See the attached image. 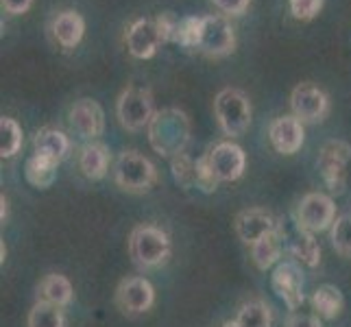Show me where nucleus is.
I'll return each mask as SVG.
<instances>
[{"label":"nucleus","instance_id":"obj_35","mask_svg":"<svg viewBox=\"0 0 351 327\" xmlns=\"http://www.w3.org/2000/svg\"><path fill=\"white\" fill-rule=\"evenodd\" d=\"M249 3L251 0H214V5L227 16H242L249 9Z\"/></svg>","mask_w":351,"mask_h":327},{"label":"nucleus","instance_id":"obj_9","mask_svg":"<svg viewBox=\"0 0 351 327\" xmlns=\"http://www.w3.org/2000/svg\"><path fill=\"white\" fill-rule=\"evenodd\" d=\"M155 304V288L147 277H125L116 288V306L129 317L149 312Z\"/></svg>","mask_w":351,"mask_h":327},{"label":"nucleus","instance_id":"obj_26","mask_svg":"<svg viewBox=\"0 0 351 327\" xmlns=\"http://www.w3.org/2000/svg\"><path fill=\"white\" fill-rule=\"evenodd\" d=\"M29 327H68L64 308L38 301L29 312Z\"/></svg>","mask_w":351,"mask_h":327},{"label":"nucleus","instance_id":"obj_37","mask_svg":"<svg viewBox=\"0 0 351 327\" xmlns=\"http://www.w3.org/2000/svg\"><path fill=\"white\" fill-rule=\"evenodd\" d=\"M0 201H3V223H5V221H7V199L3 197Z\"/></svg>","mask_w":351,"mask_h":327},{"label":"nucleus","instance_id":"obj_31","mask_svg":"<svg viewBox=\"0 0 351 327\" xmlns=\"http://www.w3.org/2000/svg\"><path fill=\"white\" fill-rule=\"evenodd\" d=\"M195 166H197V162H192L186 153H181L171 160L173 177L181 188H186V190L195 188Z\"/></svg>","mask_w":351,"mask_h":327},{"label":"nucleus","instance_id":"obj_30","mask_svg":"<svg viewBox=\"0 0 351 327\" xmlns=\"http://www.w3.org/2000/svg\"><path fill=\"white\" fill-rule=\"evenodd\" d=\"M219 184L221 181L214 173L208 153H203L195 166V188H199L201 192H205V195H212V192H216V188H219Z\"/></svg>","mask_w":351,"mask_h":327},{"label":"nucleus","instance_id":"obj_25","mask_svg":"<svg viewBox=\"0 0 351 327\" xmlns=\"http://www.w3.org/2000/svg\"><path fill=\"white\" fill-rule=\"evenodd\" d=\"M290 256L297 260L299 264L306 266H317L321 262V245L319 240L314 238V234L308 232H299L290 240Z\"/></svg>","mask_w":351,"mask_h":327},{"label":"nucleus","instance_id":"obj_19","mask_svg":"<svg viewBox=\"0 0 351 327\" xmlns=\"http://www.w3.org/2000/svg\"><path fill=\"white\" fill-rule=\"evenodd\" d=\"M70 151V140L66 133H62L59 129H40L35 133L33 138V153L44 155V157H51V160L62 164L66 160V155Z\"/></svg>","mask_w":351,"mask_h":327},{"label":"nucleus","instance_id":"obj_33","mask_svg":"<svg viewBox=\"0 0 351 327\" xmlns=\"http://www.w3.org/2000/svg\"><path fill=\"white\" fill-rule=\"evenodd\" d=\"M155 24H157V31H160V38L164 44L173 42L175 44V38H177V27H179V20L173 11H164V14H160L157 18H153Z\"/></svg>","mask_w":351,"mask_h":327},{"label":"nucleus","instance_id":"obj_23","mask_svg":"<svg viewBox=\"0 0 351 327\" xmlns=\"http://www.w3.org/2000/svg\"><path fill=\"white\" fill-rule=\"evenodd\" d=\"M343 308H345L343 293L332 284H323L312 293V310L321 319L332 321L336 317H341Z\"/></svg>","mask_w":351,"mask_h":327},{"label":"nucleus","instance_id":"obj_13","mask_svg":"<svg viewBox=\"0 0 351 327\" xmlns=\"http://www.w3.org/2000/svg\"><path fill=\"white\" fill-rule=\"evenodd\" d=\"M208 157L219 181H238L245 175L247 155L234 142H219L216 147L208 149Z\"/></svg>","mask_w":351,"mask_h":327},{"label":"nucleus","instance_id":"obj_7","mask_svg":"<svg viewBox=\"0 0 351 327\" xmlns=\"http://www.w3.org/2000/svg\"><path fill=\"white\" fill-rule=\"evenodd\" d=\"M116 114L120 125L127 131H142L144 127L151 125V120L155 116V107H153V94L144 88L131 86L123 90V94L118 96L116 103Z\"/></svg>","mask_w":351,"mask_h":327},{"label":"nucleus","instance_id":"obj_28","mask_svg":"<svg viewBox=\"0 0 351 327\" xmlns=\"http://www.w3.org/2000/svg\"><path fill=\"white\" fill-rule=\"evenodd\" d=\"M201 33H203V18H199V16H186V18L179 20L175 44L184 46V48H199Z\"/></svg>","mask_w":351,"mask_h":327},{"label":"nucleus","instance_id":"obj_21","mask_svg":"<svg viewBox=\"0 0 351 327\" xmlns=\"http://www.w3.org/2000/svg\"><path fill=\"white\" fill-rule=\"evenodd\" d=\"M57 166H59V162L51 160V157L33 153L27 160V164H24V177H27V181L31 186L46 190V188H51L55 184Z\"/></svg>","mask_w":351,"mask_h":327},{"label":"nucleus","instance_id":"obj_12","mask_svg":"<svg viewBox=\"0 0 351 327\" xmlns=\"http://www.w3.org/2000/svg\"><path fill=\"white\" fill-rule=\"evenodd\" d=\"M70 127L83 140H99L105 131V112L94 99H81L70 109Z\"/></svg>","mask_w":351,"mask_h":327},{"label":"nucleus","instance_id":"obj_11","mask_svg":"<svg viewBox=\"0 0 351 327\" xmlns=\"http://www.w3.org/2000/svg\"><path fill=\"white\" fill-rule=\"evenodd\" d=\"M236 48V31L223 16H205L199 51L208 57H225Z\"/></svg>","mask_w":351,"mask_h":327},{"label":"nucleus","instance_id":"obj_6","mask_svg":"<svg viewBox=\"0 0 351 327\" xmlns=\"http://www.w3.org/2000/svg\"><path fill=\"white\" fill-rule=\"evenodd\" d=\"M336 218L334 199L325 192H310L299 201L295 212L297 229L308 234H321L325 229H332Z\"/></svg>","mask_w":351,"mask_h":327},{"label":"nucleus","instance_id":"obj_38","mask_svg":"<svg viewBox=\"0 0 351 327\" xmlns=\"http://www.w3.org/2000/svg\"><path fill=\"white\" fill-rule=\"evenodd\" d=\"M223 327H238V323H236V321H227Z\"/></svg>","mask_w":351,"mask_h":327},{"label":"nucleus","instance_id":"obj_8","mask_svg":"<svg viewBox=\"0 0 351 327\" xmlns=\"http://www.w3.org/2000/svg\"><path fill=\"white\" fill-rule=\"evenodd\" d=\"M290 107H293V116L299 118L304 125H314L328 116L330 101L319 86L310 81L299 83V86L290 94Z\"/></svg>","mask_w":351,"mask_h":327},{"label":"nucleus","instance_id":"obj_16","mask_svg":"<svg viewBox=\"0 0 351 327\" xmlns=\"http://www.w3.org/2000/svg\"><path fill=\"white\" fill-rule=\"evenodd\" d=\"M127 51L136 59H151L164 42L160 38L155 20H136L127 31Z\"/></svg>","mask_w":351,"mask_h":327},{"label":"nucleus","instance_id":"obj_3","mask_svg":"<svg viewBox=\"0 0 351 327\" xmlns=\"http://www.w3.org/2000/svg\"><path fill=\"white\" fill-rule=\"evenodd\" d=\"M114 181L120 190L129 195H144L157 181V168L149 157L138 151H125L118 155L114 164Z\"/></svg>","mask_w":351,"mask_h":327},{"label":"nucleus","instance_id":"obj_24","mask_svg":"<svg viewBox=\"0 0 351 327\" xmlns=\"http://www.w3.org/2000/svg\"><path fill=\"white\" fill-rule=\"evenodd\" d=\"M238 327H273V310L262 299H251L240 306L236 319Z\"/></svg>","mask_w":351,"mask_h":327},{"label":"nucleus","instance_id":"obj_2","mask_svg":"<svg viewBox=\"0 0 351 327\" xmlns=\"http://www.w3.org/2000/svg\"><path fill=\"white\" fill-rule=\"evenodd\" d=\"M171 238L155 225H138L129 236V256L140 269H157L171 258Z\"/></svg>","mask_w":351,"mask_h":327},{"label":"nucleus","instance_id":"obj_36","mask_svg":"<svg viewBox=\"0 0 351 327\" xmlns=\"http://www.w3.org/2000/svg\"><path fill=\"white\" fill-rule=\"evenodd\" d=\"M33 0H3V9L11 16H22L31 9Z\"/></svg>","mask_w":351,"mask_h":327},{"label":"nucleus","instance_id":"obj_34","mask_svg":"<svg viewBox=\"0 0 351 327\" xmlns=\"http://www.w3.org/2000/svg\"><path fill=\"white\" fill-rule=\"evenodd\" d=\"M286 327H323L321 317L314 312H293L286 321Z\"/></svg>","mask_w":351,"mask_h":327},{"label":"nucleus","instance_id":"obj_4","mask_svg":"<svg viewBox=\"0 0 351 327\" xmlns=\"http://www.w3.org/2000/svg\"><path fill=\"white\" fill-rule=\"evenodd\" d=\"M214 116H216V123H219L225 136H229V138L242 136L251 125L249 96L236 88L221 90L214 99Z\"/></svg>","mask_w":351,"mask_h":327},{"label":"nucleus","instance_id":"obj_1","mask_svg":"<svg viewBox=\"0 0 351 327\" xmlns=\"http://www.w3.org/2000/svg\"><path fill=\"white\" fill-rule=\"evenodd\" d=\"M147 131H149V142L153 151L160 153L162 157H171L173 160V157L186 153L192 125L184 109L164 107L160 112H155Z\"/></svg>","mask_w":351,"mask_h":327},{"label":"nucleus","instance_id":"obj_5","mask_svg":"<svg viewBox=\"0 0 351 327\" xmlns=\"http://www.w3.org/2000/svg\"><path fill=\"white\" fill-rule=\"evenodd\" d=\"M351 162V147L345 140H330L319 151L317 168L325 188L332 195H343L347 188V166Z\"/></svg>","mask_w":351,"mask_h":327},{"label":"nucleus","instance_id":"obj_27","mask_svg":"<svg viewBox=\"0 0 351 327\" xmlns=\"http://www.w3.org/2000/svg\"><path fill=\"white\" fill-rule=\"evenodd\" d=\"M22 147V129L14 118L0 120V155L3 160L14 157Z\"/></svg>","mask_w":351,"mask_h":327},{"label":"nucleus","instance_id":"obj_29","mask_svg":"<svg viewBox=\"0 0 351 327\" xmlns=\"http://www.w3.org/2000/svg\"><path fill=\"white\" fill-rule=\"evenodd\" d=\"M332 247L343 258H351V214L338 216L330 229Z\"/></svg>","mask_w":351,"mask_h":327},{"label":"nucleus","instance_id":"obj_18","mask_svg":"<svg viewBox=\"0 0 351 327\" xmlns=\"http://www.w3.org/2000/svg\"><path fill=\"white\" fill-rule=\"evenodd\" d=\"M79 168L83 177L92 181L103 179L107 175V168H110V149L103 142H88L79 153Z\"/></svg>","mask_w":351,"mask_h":327},{"label":"nucleus","instance_id":"obj_14","mask_svg":"<svg viewBox=\"0 0 351 327\" xmlns=\"http://www.w3.org/2000/svg\"><path fill=\"white\" fill-rule=\"evenodd\" d=\"M234 227H236V234L238 238L245 242V245H253V242H258L262 236L271 234V232H277V229H282L280 223H277V218L266 212L262 208H249V210H242L236 221H234Z\"/></svg>","mask_w":351,"mask_h":327},{"label":"nucleus","instance_id":"obj_15","mask_svg":"<svg viewBox=\"0 0 351 327\" xmlns=\"http://www.w3.org/2000/svg\"><path fill=\"white\" fill-rule=\"evenodd\" d=\"M304 123L295 116H280L269 127V140L273 149L282 155H295L304 147Z\"/></svg>","mask_w":351,"mask_h":327},{"label":"nucleus","instance_id":"obj_22","mask_svg":"<svg viewBox=\"0 0 351 327\" xmlns=\"http://www.w3.org/2000/svg\"><path fill=\"white\" fill-rule=\"evenodd\" d=\"M280 256H282V229L262 236L258 242L251 245V258L260 271H269L271 266L280 264Z\"/></svg>","mask_w":351,"mask_h":327},{"label":"nucleus","instance_id":"obj_32","mask_svg":"<svg viewBox=\"0 0 351 327\" xmlns=\"http://www.w3.org/2000/svg\"><path fill=\"white\" fill-rule=\"evenodd\" d=\"M290 14L301 22H310L319 16V11L323 9V0H288Z\"/></svg>","mask_w":351,"mask_h":327},{"label":"nucleus","instance_id":"obj_17","mask_svg":"<svg viewBox=\"0 0 351 327\" xmlns=\"http://www.w3.org/2000/svg\"><path fill=\"white\" fill-rule=\"evenodd\" d=\"M86 33V20L77 11H59L53 20V38L64 48H75Z\"/></svg>","mask_w":351,"mask_h":327},{"label":"nucleus","instance_id":"obj_10","mask_svg":"<svg viewBox=\"0 0 351 327\" xmlns=\"http://www.w3.org/2000/svg\"><path fill=\"white\" fill-rule=\"evenodd\" d=\"M271 286L290 310H297L304 304V273L297 260H284L273 269Z\"/></svg>","mask_w":351,"mask_h":327},{"label":"nucleus","instance_id":"obj_20","mask_svg":"<svg viewBox=\"0 0 351 327\" xmlns=\"http://www.w3.org/2000/svg\"><path fill=\"white\" fill-rule=\"evenodd\" d=\"M40 301H46V304H53L59 308H66L72 304V297H75V288H72L70 280L66 275L59 273H48L44 280L40 282Z\"/></svg>","mask_w":351,"mask_h":327}]
</instances>
